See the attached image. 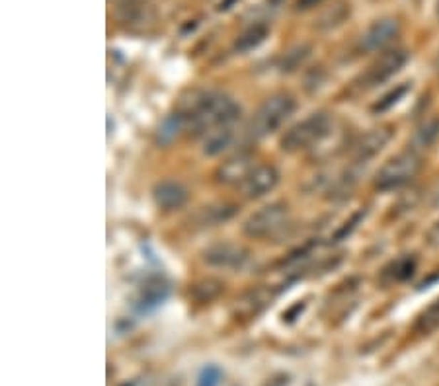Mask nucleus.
Returning a JSON list of instances; mask_svg holds the SVG:
<instances>
[{
	"label": "nucleus",
	"mask_w": 439,
	"mask_h": 386,
	"mask_svg": "<svg viewBox=\"0 0 439 386\" xmlns=\"http://www.w3.org/2000/svg\"><path fill=\"white\" fill-rule=\"evenodd\" d=\"M182 113L187 119V129L207 133L213 127L234 125L240 118V105L221 92H203L195 94Z\"/></svg>",
	"instance_id": "1"
},
{
	"label": "nucleus",
	"mask_w": 439,
	"mask_h": 386,
	"mask_svg": "<svg viewBox=\"0 0 439 386\" xmlns=\"http://www.w3.org/2000/svg\"><path fill=\"white\" fill-rule=\"evenodd\" d=\"M293 112H295V100L287 94H276V96L268 98L258 108V112L254 113L250 127H248L250 135L256 139L268 137L277 131L293 115Z\"/></svg>",
	"instance_id": "2"
},
{
	"label": "nucleus",
	"mask_w": 439,
	"mask_h": 386,
	"mask_svg": "<svg viewBox=\"0 0 439 386\" xmlns=\"http://www.w3.org/2000/svg\"><path fill=\"white\" fill-rule=\"evenodd\" d=\"M332 127V119L326 113H313L301 123L293 125L283 135L282 149L285 152H299V150L311 149L313 145L320 142Z\"/></svg>",
	"instance_id": "3"
},
{
	"label": "nucleus",
	"mask_w": 439,
	"mask_h": 386,
	"mask_svg": "<svg viewBox=\"0 0 439 386\" xmlns=\"http://www.w3.org/2000/svg\"><path fill=\"white\" fill-rule=\"evenodd\" d=\"M420 156L416 152H401V155L393 156L379 172L375 178V186L381 192H393L398 187L406 186L408 182L416 178V174L420 172Z\"/></svg>",
	"instance_id": "4"
},
{
	"label": "nucleus",
	"mask_w": 439,
	"mask_h": 386,
	"mask_svg": "<svg viewBox=\"0 0 439 386\" xmlns=\"http://www.w3.org/2000/svg\"><path fill=\"white\" fill-rule=\"evenodd\" d=\"M289 221V211L283 203H272L246 219L242 231L250 238H269L282 232Z\"/></svg>",
	"instance_id": "5"
},
{
	"label": "nucleus",
	"mask_w": 439,
	"mask_h": 386,
	"mask_svg": "<svg viewBox=\"0 0 439 386\" xmlns=\"http://www.w3.org/2000/svg\"><path fill=\"white\" fill-rule=\"evenodd\" d=\"M408 61V55L402 49H393L381 55L379 59L373 63L371 67L367 68V73L363 75L365 86H377L388 80L391 76H395Z\"/></svg>",
	"instance_id": "6"
},
{
	"label": "nucleus",
	"mask_w": 439,
	"mask_h": 386,
	"mask_svg": "<svg viewBox=\"0 0 439 386\" xmlns=\"http://www.w3.org/2000/svg\"><path fill=\"white\" fill-rule=\"evenodd\" d=\"M203 260L213 268L234 269L244 266L248 260V250L239 244H229V242H219V244L209 246L203 252Z\"/></svg>",
	"instance_id": "7"
},
{
	"label": "nucleus",
	"mask_w": 439,
	"mask_h": 386,
	"mask_svg": "<svg viewBox=\"0 0 439 386\" xmlns=\"http://www.w3.org/2000/svg\"><path fill=\"white\" fill-rule=\"evenodd\" d=\"M277 182H279V172L276 170V166L260 164L246 176V179L242 182V192L248 199H256V197H262V195L272 192L277 186Z\"/></svg>",
	"instance_id": "8"
},
{
	"label": "nucleus",
	"mask_w": 439,
	"mask_h": 386,
	"mask_svg": "<svg viewBox=\"0 0 439 386\" xmlns=\"http://www.w3.org/2000/svg\"><path fill=\"white\" fill-rule=\"evenodd\" d=\"M398 22L396 20H381V22H375L365 31V36L361 38V47L363 51L375 53L385 49L393 39L398 36Z\"/></svg>",
	"instance_id": "9"
},
{
	"label": "nucleus",
	"mask_w": 439,
	"mask_h": 386,
	"mask_svg": "<svg viewBox=\"0 0 439 386\" xmlns=\"http://www.w3.org/2000/svg\"><path fill=\"white\" fill-rule=\"evenodd\" d=\"M252 156L240 152L237 156H231L229 160H224L219 170H217L215 178L219 184H242L246 176L252 172Z\"/></svg>",
	"instance_id": "10"
},
{
	"label": "nucleus",
	"mask_w": 439,
	"mask_h": 386,
	"mask_svg": "<svg viewBox=\"0 0 439 386\" xmlns=\"http://www.w3.org/2000/svg\"><path fill=\"white\" fill-rule=\"evenodd\" d=\"M153 199L162 211H176L186 205L187 189L178 182H160L153 189Z\"/></svg>",
	"instance_id": "11"
},
{
	"label": "nucleus",
	"mask_w": 439,
	"mask_h": 386,
	"mask_svg": "<svg viewBox=\"0 0 439 386\" xmlns=\"http://www.w3.org/2000/svg\"><path fill=\"white\" fill-rule=\"evenodd\" d=\"M388 139H391V131L388 129H373L369 133H365L359 139L358 145H356V160L365 162V160L373 158L387 145Z\"/></svg>",
	"instance_id": "12"
},
{
	"label": "nucleus",
	"mask_w": 439,
	"mask_h": 386,
	"mask_svg": "<svg viewBox=\"0 0 439 386\" xmlns=\"http://www.w3.org/2000/svg\"><path fill=\"white\" fill-rule=\"evenodd\" d=\"M232 139H234L232 125L213 127V129H209L207 133H205V139H203V152L207 156L223 155L224 150L232 145Z\"/></svg>",
	"instance_id": "13"
},
{
	"label": "nucleus",
	"mask_w": 439,
	"mask_h": 386,
	"mask_svg": "<svg viewBox=\"0 0 439 386\" xmlns=\"http://www.w3.org/2000/svg\"><path fill=\"white\" fill-rule=\"evenodd\" d=\"M184 131H187L186 115L182 112L172 113V115H168V118L164 119L162 125L158 127V135H157L158 145L168 147V145H172L174 141H178Z\"/></svg>",
	"instance_id": "14"
},
{
	"label": "nucleus",
	"mask_w": 439,
	"mask_h": 386,
	"mask_svg": "<svg viewBox=\"0 0 439 386\" xmlns=\"http://www.w3.org/2000/svg\"><path fill=\"white\" fill-rule=\"evenodd\" d=\"M268 26L266 24H254L248 30H244L234 41V51L237 53H250L256 47H260L266 38H268Z\"/></svg>",
	"instance_id": "15"
},
{
	"label": "nucleus",
	"mask_w": 439,
	"mask_h": 386,
	"mask_svg": "<svg viewBox=\"0 0 439 386\" xmlns=\"http://www.w3.org/2000/svg\"><path fill=\"white\" fill-rule=\"evenodd\" d=\"M414 269H416V260L410 256H402L383 269V279L387 283H402L412 277Z\"/></svg>",
	"instance_id": "16"
},
{
	"label": "nucleus",
	"mask_w": 439,
	"mask_h": 386,
	"mask_svg": "<svg viewBox=\"0 0 439 386\" xmlns=\"http://www.w3.org/2000/svg\"><path fill=\"white\" fill-rule=\"evenodd\" d=\"M439 137V119H430V121H424L422 125L418 127L416 133H414V147L416 149H428L432 147L435 139Z\"/></svg>",
	"instance_id": "17"
},
{
	"label": "nucleus",
	"mask_w": 439,
	"mask_h": 386,
	"mask_svg": "<svg viewBox=\"0 0 439 386\" xmlns=\"http://www.w3.org/2000/svg\"><path fill=\"white\" fill-rule=\"evenodd\" d=\"M439 328V298L425 308L416 320L418 334H432Z\"/></svg>",
	"instance_id": "18"
},
{
	"label": "nucleus",
	"mask_w": 439,
	"mask_h": 386,
	"mask_svg": "<svg viewBox=\"0 0 439 386\" xmlns=\"http://www.w3.org/2000/svg\"><path fill=\"white\" fill-rule=\"evenodd\" d=\"M166 297V287L160 281H149L147 285H143L141 289V306L143 308H153V306L160 305Z\"/></svg>",
	"instance_id": "19"
},
{
	"label": "nucleus",
	"mask_w": 439,
	"mask_h": 386,
	"mask_svg": "<svg viewBox=\"0 0 439 386\" xmlns=\"http://www.w3.org/2000/svg\"><path fill=\"white\" fill-rule=\"evenodd\" d=\"M408 90H410L408 84H401V86H396L395 90H391L388 94H385V96L381 98L379 102L373 105V110H375V112H379V113L387 112V110H391L393 105L401 102L402 98H404V94H406Z\"/></svg>",
	"instance_id": "20"
},
{
	"label": "nucleus",
	"mask_w": 439,
	"mask_h": 386,
	"mask_svg": "<svg viewBox=\"0 0 439 386\" xmlns=\"http://www.w3.org/2000/svg\"><path fill=\"white\" fill-rule=\"evenodd\" d=\"M309 57V47L303 45V47H295L293 51H289L285 57H283V71H295V68L303 63V61Z\"/></svg>",
	"instance_id": "21"
},
{
	"label": "nucleus",
	"mask_w": 439,
	"mask_h": 386,
	"mask_svg": "<svg viewBox=\"0 0 439 386\" xmlns=\"http://www.w3.org/2000/svg\"><path fill=\"white\" fill-rule=\"evenodd\" d=\"M219 382H221V369L215 365H209L201 371L197 386H219Z\"/></svg>",
	"instance_id": "22"
},
{
	"label": "nucleus",
	"mask_w": 439,
	"mask_h": 386,
	"mask_svg": "<svg viewBox=\"0 0 439 386\" xmlns=\"http://www.w3.org/2000/svg\"><path fill=\"white\" fill-rule=\"evenodd\" d=\"M320 2L324 0H297V10H311V8L319 6Z\"/></svg>",
	"instance_id": "23"
},
{
	"label": "nucleus",
	"mask_w": 439,
	"mask_h": 386,
	"mask_svg": "<svg viewBox=\"0 0 439 386\" xmlns=\"http://www.w3.org/2000/svg\"><path fill=\"white\" fill-rule=\"evenodd\" d=\"M430 238H432L433 244H439V223H438V226H435V229L430 232Z\"/></svg>",
	"instance_id": "24"
},
{
	"label": "nucleus",
	"mask_w": 439,
	"mask_h": 386,
	"mask_svg": "<svg viewBox=\"0 0 439 386\" xmlns=\"http://www.w3.org/2000/svg\"><path fill=\"white\" fill-rule=\"evenodd\" d=\"M232 2H234V0H224V2H221V10H229V8H231V4Z\"/></svg>",
	"instance_id": "25"
}]
</instances>
